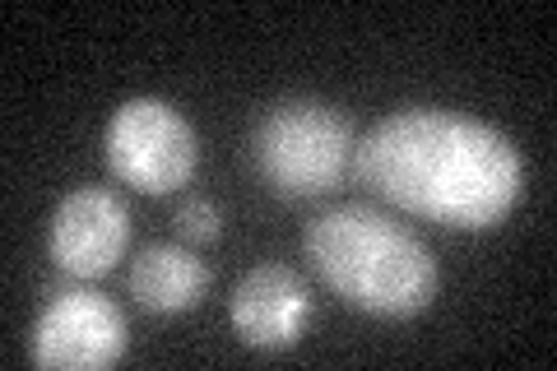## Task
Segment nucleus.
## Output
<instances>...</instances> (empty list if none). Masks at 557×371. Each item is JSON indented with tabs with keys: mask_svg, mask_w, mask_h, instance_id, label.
Listing matches in <instances>:
<instances>
[{
	"mask_svg": "<svg viewBox=\"0 0 557 371\" xmlns=\"http://www.w3.org/2000/svg\"><path fill=\"white\" fill-rule=\"evenodd\" d=\"M354 126L330 102H278L260 116L251 158L256 172L274 196L284 200H317L330 196L344 172L354 168Z\"/></svg>",
	"mask_w": 557,
	"mask_h": 371,
	"instance_id": "obj_3",
	"label": "nucleus"
},
{
	"mask_svg": "<svg viewBox=\"0 0 557 371\" xmlns=\"http://www.w3.org/2000/svg\"><path fill=\"white\" fill-rule=\"evenodd\" d=\"M209 293V270L186 246L153 242L131 260V297L149 316H182Z\"/></svg>",
	"mask_w": 557,
	"mask_h": 371,
	"instance_id": "obj_8",
	"label": "nucleus"
},
{
	"mask_svg": "<svg viewBox=\"0 0 557 371\" xmlns=\"http://www.w3.org/2000/svg\"><path fill=\"white\" fill-rule=\"evenodd\" d=\"M131 330L112 297L94 288L57 293L33 325V362L51 371H102L126 358Z\"/></svg>",
	"mask_w": 557,
	"mask_h": 371,
	"instance_id": "obj_5",
	"label": "nucleus"
},
{
	"mask_svg": "<svg viewBox=\"0 0 557 371\" xmlns=\"http://www.w3.org/2000/svg\"><path fill=\"white\" fill-rule=\"evenodd\" d=\"M177 237L190 242V246H209V242H219L223 233V214H219V205L214 200H205V196H190L182 209H177Z\"/></svg>",
	"mask_w": 557,
	"mask_h": 371,
	"instance_id": "obj_9",
	"label": "nucleus"
},
{
	"mask_svg": "<svg viewBox=\"0 0 557 371\" xmlns=\"http://www.w3.org/2000/svg\"><path fill=\"white\" fill-rule=\"evenodd\" d=\"M228 321L247 348L284 353L311 325V293L288 264H256L228 297Z\"/></svg>",
	"mask_w": 557,
	"mask_h": 371,
	"instance_id": "obj_7",
	"label": "nucleus"
},
{
	"mask_svg": "<svg viewBox=\"0 0 557 371\" xmlns=\"http://www.w3.org/2000/svg\"><path fill=\"white\" fill-rule=\"evenodd\" d=\"M47 251L57 260V270L70 279H94L112 274L121 256L131 251V209L126 200L108 186H75L61 205L51 209L47 223Z\"/></svg>",
	"mask_w": 557,
	"mask_h": 371,
	"instance_id": "obj_6",
	"label": "nucleus"
},
{
	"mask_svg": "<svg viewBox=\"0 0 557 371\" xmlns=\"http://www.w3.org/2000/svg\"><path fill=\"white\" fill-rule=\"evenodd\" d=\"M372 196L442 227L502 223L520 200V153L487 121L446 108H405L381 116L354 149Z\"/></svg>",
	"mask_w": 557,
	"mask_h": 371,
	"instance_id": "obj_1",
	"label": "nucleus"
},
{
	"mask_svg": "<svg viewBox=\"0 0 557 371\" xmlns=\"http://www.w3.org/2000/svg\"><path fill=\"white\" fill-rule=\"evenodd\" d=\"M108 168L139 196H168L182 190L200 168V145L190 121L163 98H131L121 102L102 135Z\"/></svg>",
	"mask_w": 557,
	"mask_h": 371,
	"instance_id": "obj_4",
	"label": "nucleus"
},
{
	"mask_svg": "<svg viewBox=\"0 0 557 371\" xmlns=\"http://www.w3.org/2000/svg\"><path fill=\"white\" fill-rule=\"evenodd\" d=\"M302 251L330 293L381 321H409L437 302V260L409 227L391 223L381 209H325L307 223Z\"/></svg>",
	"mask_w": 557,
	"mask_h": 371,
	"instance_id": "obj_2",
	"label": "nucleus"
}]
</instances>
